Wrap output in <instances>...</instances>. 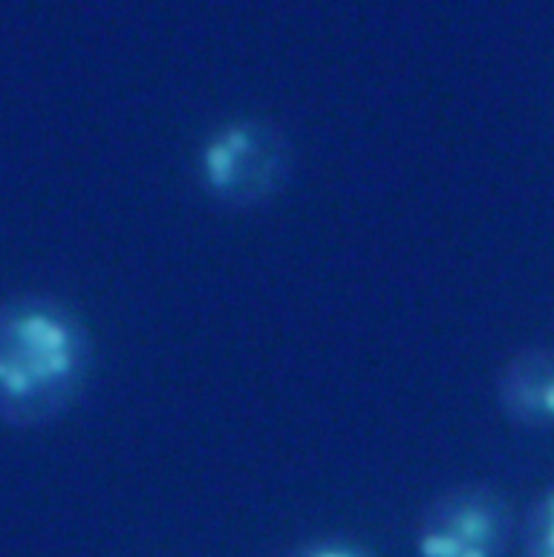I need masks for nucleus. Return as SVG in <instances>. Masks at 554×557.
<instances>
[{"mask_svg": "<svg viewBox=\"0 0 554 557\" xmlns=\"http://www.w3.org/2000/svg\"><path fill=\"white\" fill-rule=\"evenodd\" d=\"M96 342L75 307L24 292L0 300V424L41 428L61 419L90 382Z\"/></svg>", "mask_w": 554, "mask_h": 557, "instance_id": "nucleus-1", "label": "nucleus"}, {"mask_svg": "<svg viewBox=\"0 0 554 557\" xmlns=\"http://www.w3.org/2000/svg\"><path fill=\"white\" fill-rule=\"evenodd\" d=\"M292 162V139L278 122L234 116L202 136L194 171L208 200L223 209L248 211L286 191Z\"/></svg>", "mask_w": 554, "mask_h": 557, "instance_id": "nucleus-2", "label": "nucleus"}, {"mask_svg": "<svg viewBox=\"0 0 554 557\" xmlns=\"http://www.w3.org/2000/svg\"><path fill=\"white\" fill-rule=\"evenodd\" d=\"M283 557H379L367 543L349 534H318L292 546Z\"/></svg>", "mask_w": 554, "mask_h": 557, "instance_id": "nucleus-6", "label": "nucleus"}, {"mask_svg": "<svg viewBox=\"0 0 554 557\" xmlns=\"http://www.w3.org/2000/svg\"><path fill=\"white\" fill-rule=\"evenodd\" d=\"M520 557H554V485L540 491L522 517Z\"/></svg>", "mask_w": 554, "mask_h": 557, "instance_id": "nucleus-5", "label": "nucleus"}, {"mask_svg": "<svg viewBox=\"0 0 554 557\" xmlns=\"http://www.w3.org/2000/svg\"><path fill=\"white\" fill-rule=\"evenodd\" d=\"M496 408L505 422L522 431L554 428V347L529 344L496 373Z\"/></svg>", "mask_w": 554, "mask_h": 557, "instance_id": "nucleus-4", "label": "nucleus"}, {"mask_svg": "<svg viewBox=\"0 0 554 557\" xmlns=\"http://www.w3.org/2000/svg\"><path fill=\"white\" fill-rule=\"evenodd\" d=\"M517 520L512 499L489 483H459L428 503L416 525V557H505Z\"/></svg>", "mask_w": 554, "mask_h": 557, "instance_id": "nucleus-3", "label": "nucleus"}]
</instances>
